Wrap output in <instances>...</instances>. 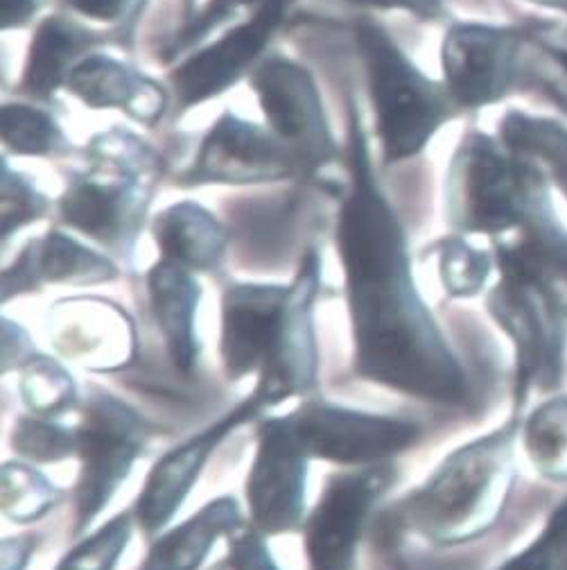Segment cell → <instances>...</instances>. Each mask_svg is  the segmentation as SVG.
I'll return each instance as SVG.
<instances>
[{
    "label": "cell",
    "instance_id": "6da1fadb",
    "mask_svg": "<svg viewBox=\"0 0 567 570\" xmlns=\"http://www.w3.org/2000/svg\"><path fill=\"white\" fill-rule=\"evenodd\" d=\"M350 193L341 204L337 247L356 326L358 367L382 385L439 403L466 401V376L418 299L405 234L374 179L360 109L350 105Z\"/></svg>",
    "mask_w": 567,
    "mask_h": 570
},
{
    "label": "cell",
    "instance_id": "7a4b0ae2",
    "mask_svg": "<svg viewBox=\"0 0 567 570\" xmlns=\"http://www.w3.org/2000/svg\"><path fill=\"white\" fill-rule=\"evenodd\" d=\"M516 423L450 455L437 475L409 498L407 517L437 543L455 546L484 534L511 493Z\"/></svg>",
    "mask_w": 567,
    "mask_h": 570
},
{
    "label": "cell",
    "instance_id": "3957f363",
    "mask_svg": "<svg viewBox=\"0 0 567 570\" xmlns=\"http://www.w3.org/2000/svg\"><path fill=\"white\" fill-rule=\"evenodd\" d=\"M498 261L503 281L488 297V311L516 344V390L523 403L529 390L551 392L563 381L567 299L520 240L503 245Z\"/></svg>",
    "mask_w": 567,
    "mask_h": 570
},
{
    "label": "cell",
    "instance_id": "277c9868",
    "mask_svg": "<svg viewBox=\"0 0 567 570\" xmlns=\"http://www.w3.org/2000/svg\"><path fill=\"white\" fill-rule=\"evenodd\" d=\"M356 43L367 68L385 166L416 157L457 107L446 87L422 76L391 35L360 19Z\"/></svg>",
    "mask_w": 567,
    "mask_h": 570
},
{
    "label": "cell",
    "instance_id": "5b68a950",
    "mask_svg": "<svg viewBox=\"0 0 567 570\" xmlns=\"http://www.w3.org/2000/svg\"><path fill=\"white\" fill-rule=\"evenodd\" d=\"M547 206L540 175L481 134L464 140L448 177V216L457 229L495 236L529 225Z\"/></svg>",
    "mask_w": 567,
    "mask_h": 570
},
{
    "label": "cell",
    "instance_id": "8992f818",
    "mask_svg": "<svg viewBox=\"0 0 567 570\" xmlns=\"http://www.w3.org/2000/svg\"><path fill=\"white\" fill-rule=\"evenodd\" d=\"M249 82L269 129L286 142L299 168L315 170L337 157L321 94L304 66L271 55L258 61Z\"/></svg>",
    "mask_w": 567,
    "mask_h": 570
},
{
    "label": "cell",
    "instance_id": "52a82bcc",
    "mask_svg": "<svg viewBox=\"0 0 567 570\" xmlns=\"http://www.w3.org/2000/svg\"><path fill=\"white\" fill-rule=\"evenodd\" d=\"M292 6L295 0H262L249 21L177 66L170 73L177 109L188 111L236 87L260 59Z\"/></svg>",
    "mask_w": 567,
    "mask_h": 570
},
{
    "label": "cell",
    "instance_id": "ba28073f",
    "mask_svg": "<svg viewBox=\"0 0 567 570\" xmlns=\"http://www.w3.org/2000/svg\"><path fill=\"white\" fill-rule=\"evenodd\" d=\"M146 440V423L116 399L89 403L78 433L82 478L78 489V530L93 521L116 487L127 478L136 453Z\"/></svg>",
    "mask_w": 567,
    "mask_h": 570
},
{
    "label": "cell",
    "instance_id": "9c48e42d",
    "mask_svg": "<svg viewBox=\"0 0 567 570\" xmlns=\"http://www.w3.org/2000/svg\"><path fill=\"white\" fill-rule=\"evenodd\" d=\"M301 170L295 155L273 131L225 111L199 146V155L181 181L201 184H269Z\"/></svg>",
    "mask_w": 567,
    "mask_h": 570
},
{
    "label": "cell",
    "instance_id": "30bf717a",
    "mask_svg": "<svg viewBox=\"0 0 567 570\" xmlns=\"http://www.w3.org/2000/svg\"><path fill=\"white\" fill-rule=\"evenodd\" d=\"M306 458L292 416L271 419L262 425L247 482L251 517L262 532L278 534L299 528L306 505Z\"/></svg>",
    "mask_w": 567,
    "mask_h": 570
},
{
    "label": "cell",
    "instance_id": "8fae6325",
    "mask_svg": "<svg viewBox=\"0 0 567 570\" xmlns=\"http://www.w3.org/2000/svg\"><path fill=\"white\" fill-rule=\"evenodd\" d=\"M520 39L511 30L457 23L446 32L441 63L457 107L477 109L507 96L516 80Z\"/></svg>",
    "mask_w": 567,
    "mask_h": 570
},
{
    "label": "cell",
    "instance_id": "7c38bea8",
    "mask_svg": "<svg viewBox=\"0 0 567 570\" xmlns=\"http://www.w3.org/2000/svg\"><path fill=\"white\" fill-rule=\"evenodd\" d=\"M292 423L308 455L332 462H374L407 449L418 428L407 421L385 419L332 407L326 403H308Z\"/></svg>",
    "mask_w": 567,
    "mask_h": 570
},
{
    "label": "cell",
    "instance_id": "4fadbf2b",
    "mask_svg": "<svg viewBox=\"0 0 567 570\" xmlns=\"http://www.w3.org/2000/svg\"><path fill=\"white\" fill-rule=\"evenodd\" d=\"M389 480V469H371L337 475L328 482L308 523L306 541L312 570H350L369 510Z\"/></svg>",
    "mask_w": 567,
    "mask_h": 570
},
{
    "label": "cell",
    "instance_id": "5bb4252c",
    "mask_svg": "<svg viewBox=\"0 0 567 570\" xmlns=\"http://www.w3.org/2000/svg\"><path fill=\"white\" fill-rule=\"evenodd\" d=\"M317 256L310 254L292 283L280 333L267 363L262 365L260 385L253 399L278 403L308 390L315 381V337H312V299L317 293Z\"/></svg>",
    "mask_w": 567,
    "mask_h": 570
},
{
    "label": "cell",
    "instance_id": "9a60e30c",
    "mask_svg": "<svg viewBox=\"0 0 567 570\" xmlns=\"http://www.w3.org/2000/svg\"><path fill=\"white\" fill-rule=\"evenodd\" d=\"M150 193L136 175L118 181L80 177L66 188L59 199L66 225L105 245L133 240L143 223Z\"/></svg>",
    "mask_w": 567,
    "mask_h": 570
},
{
    "label": "cell",
    "instance_id": "2e32d148",
    "mask_svg": "<svg viewBox=\"0 0 567 570\" xmlns=\"http://www.w3.org/2000/svg\"><path fill=\"white\" fill-rule=\"evenodd\" d=\"M290 291L236 285L225 297L222 355L233 379L262 367L276 346Z\"/></svg>",
    "mask_w": 567,
    "mask_h": 570
},
{
    "label": "cell",
    "instance_id": "e0dca14e",
    "mask_svg": "<svg viewBox=\"0 0 567 570\" xmlns=\"http://www.w3.org/2000/svg\"><path fill=\"white\" fill-rule=\"evenodd\" d=\"M260 403L251 399L242 407H238L231 416L220 421L218 425H212L210 431L203 435L186 442L177 451L168 453L150 473L148 484L143 489V495L138 498V523L143 525L148 534L161 530L177 508L183 503V498L188 495L192 482L197 480L203 462L208 455L216 451V446L229 435L236 425H240L245 419L253 416Z\"/></svg>",
    "mask_w": 567,
    "mask_h": 570
},
{
    "label": "cell",
    "instance_id": "ac0fdd59",
    "mask_svg": "<svg viewBox=\"0 0 567 570\" xmlns=\"http://www.w3.org/2000/svg\"><path fill=\"white\" fill-rule=\"evenodd\" d=\"M66 89L91 109H120L148 127L168 107V94L155 80L109 55H84L70 70Z\"/></svg>",
    "mask_w": 567,
    "mask_h": 570
},
{
    "label": "cell",
    "instance_id": "d6986e66",
    "mask_svg": "<svg viewBox=\"0 0 567 570\" xmlns=\"http://www.w3.org/2000/svg\"><path fill=\"white\" fill-rule=\"evenodd\" d=\"M116 276L109 258L91 252L76 238L50 232L46 238L30 243L12 269L6 272V299L12 293L34 291L41 281L50 283H102Z\"/></svg>",
    "mask_w": 567,
    "mask_h": 570
},
{
    "label": "cell",
    "instance_id": "ffe728a7",
    "mask_svg": "<svg viewBox=\"0 0 567 570\" xmlns=\"http://www.w3.org/2000/svg\"><path fill=\"white\" fill-rule=\"evenodd\" d=\"M57 344L63 353L84 363L120 367L133 351V333L125 313L100 302L66 304V322L57 328Z\"/></svg>",
    "mask_w": 567,
    "mask_h": 570
},
{
    "label": "cell",
    "instance_id": "44dd1931",
    "mask_svg": "<svg viewBox=\"0 0 567 570\" xmlns=\"http://www.w3.org/2000/svg\"><path fill=\"white\" fill-rule=\"evenodd\" d=\"M96 43L98 39L76 21L63 17L43 19L28 50L21 91L34 100H50L57 89L66 87L70 70Z\"/></svg>",
    "mask_w": 567,
    "mask_h": 570
},
{
    "label": "cell",
    "instance_id": "7402d4cb",
    "mask_svg": "<svg viewBox=\"0 0 567 570\" xmlns=\"http://www.w3.org/2000/svg\"><path fill=\"white\" fill-rule=\"evenodd\" d=\"M150 297L175 365L181 372H190L197 355L195 308L199 285L188 274V267L163 258L150 272Z\"/></svg>",
    "mask_w": 567,
    "mask_h": 570
},
{
    "label": "cell",
    "instance_id": "603a6c76",
    "mask_svg": "<svg viewBox=\"0 0 567 570\" xmlns=\"http://www.w3.org/2000/svg\"><path fill=\"white\" fill-rule=\"evenodd\" d=\"M155 238L168 261L183 267L208 269L222 258L225 227L195 202H179L155 220Z\"/></svg>",
    "mask_w": 567,
    "mask_h": 570
},
{
    "label": "cell",
    "instance_id": "cb8c5ba5",
    "mask_svg": "<svg viewBox=\"0 0 567 570\" xmlns=\"http://www.w3.org/2000/svg\"><path fill=\"white\" fill-rule=\"evenodd\" d=\"M240 523L238 505L231 498L206 505L197 517L166 534L150 552L143 570H195L210 546Z\"/></svg>",
    "mask_w": 567,
    "mask_h": 570
},
{
    "label": "cell",
    "instance_id": "d4e9b609",
    "mask_svg": "<svg viewBox=\"0 0 567 570\" xmlns=\"http://www.w3.org/2000/svg\"><path fill=\"white\" fill-rule=\"evenodd\" d=\"M525 451L536 471L554 482H567V399L545 401L523 428Z\"/></svg>",
    "mask_w": 567,
    "mask_h": 570
},
{
    "label": "cell",
    "instance_id": "484cf974",
    "mask_svg": "<svg viewBox=\"0 0 567 570\" xmlns=\"http://www.w3.org/2000/svg\"><path fill=\"white\" fill-rule=\"evenodd\" d=\"M503 140L511 153L534 155L545 161L567 195V131L563 127L514 111L503 122Z\"/></svg>",
    "mask_w": 567,
    "mask_h": 570
},
{
    "label": "cell",
    "instance_id": "4316f807",
    "mask_svg": "<svg viewBox=\"0 0 567 570\" xmlns=\"http://www.w3.org/2000/svg\"><path fill=\"white\" fill-rule=\"evenodd\" d=\"M3 142L21 157H61L70 153V142L57 120L30 105L3 107Z\"/></svg>",
    "mask_w": 567,
    "mask_h": 570
},
{
    "label": "cell",
    "instance_id": "83f0119b",
    "mask_svg": "<svg viewBox=\"0 0 567 570\" xmlns=\"http://www.w3.org/2000/svg\"><path fill=\"white\" fill-rule=\"evenodd\" d=\"M57 501L52 484L37 471L8 464L3 469V508L17 523H30L41 519Z\"/></svg>",
    "mask_w": 567,
    "mask_h": 570
},
{
    "label": "cell",
    "instance_id": "f1b7e54d",
    "mask_svg": "<svg viewBox=\"0 0 567 570\" xmlns=\"http://www.w3.org/2000/svg\"><path fill=\"white\" fill-rule=\"evenodd\" d=\"M21 394L37 414H59L76 401V387L66 370L48 358L32 361L21 379Z\"/></svg>",
    "mask_w": 567,
    "mask_h": 570
},
{
    "label": "cell",
    "instance_id": "f546056e",
    "mask_svg": "<svg viewBox=\"0 0 567 570\" xmlns=\"http://www.w3.org/2000/svg\"><path fill=\"white\" fill-rule=\"evenodd\" d=\"M441 278L452 297L477 295L490 272V261L484 252L470 247L461 238H446L439 243Z\"/></svg>",
    "mask_w": 567,
    "mask_h": 570
},
{
    "label": "cell",
    "instance_id": "4dcf8cb0",
    "mask_svg": "<svg viewBox=\"0 0 567 570\" xmlns=\"http://www.w3.org/2000/svg\"><path fill=\"white\" fill-rule=\"evenodd\" d=\"M500 570H567V501L551 512L543 534Z\"/></svg>",
    "mask_w": 567,
    "mask_h": 570
},
{
    "label": "cell",
    "instance_id": "1f68e13d",
    "mask_svg": "<svg viewBox=\"0 0 567 570\" xmlns=\"http://www.w3.org/2000/svg\"><path fill=\"white\" fill-rule=\"evenodd\" d=\"M12 446L30 460L57 462L78 451V435L41 419H23L12 435Z\"/></svg>",
    "mask_w": 567,
    "mask_h": 570
},
{
    "label": "cell",
    "instance_id": "d6a6232c",
    "mask_svg": "<svg viewBox=\"0 0 567 570\" xmlns=\"http://www.w3.org/2000/svg\"><path fill=\"white\" fill-rule=\"evenodd\" d=\"M129 541V519L118 517L70 552L57 570H113Z\"/></svg>",
    "mask_w": 567,
    "mask_h": 570
},
{
    "label": "cell",
    "instance_id": "836d02e7",
    "mask_svg": "<svg viewBox=\"0 0 567 570\" xmlns=\"http://www.w3.org/2000/svg\"><path fill=\"white\" fill-rule=\"evenodd\" d=\"M523 243L554 281L567 283V232L554 225L549 206L523 227Z\"/></svg>",
    "mask_w": 567,
    "mask_h": 570
},
{
    "label": "cell",
    "instance_id": "e575fe53",
    "mask_svg": "<svg viewBox=\"0 0 567 570\" xmlns=\"http://www.w3.org/2000/svg\"><path fill=\"white\" fill-rule=\"evenodd\" d=\"M46 210V199L19 173L3 166V238L19 227L34 223Z\"/></svg>",
    "mask_w": 567,
    "mask_h": 570
},
{
    "label": "cell",
    "instance_id": "d590c367",
    "mask_svg": "<svg viewBox=\"0 0 567 570\" xmlns=\"http://www.w3.org/2000/svg\"><path fill=\"white\" fill-rule=\"evenodd\" d=\"M260 3L262 0H210L206 10L199 17H192L190 23L181 30V35L172 41L170 57H175L183 48L201 41V37H206L212 28H218L222 21L233 17L240 8H258Z\"/></svg>",
    "mask_w": 567,
    "mask_h": 570
},
{
    "label": "cell",
    "instance_id": "8d00e7d4",
    "mask_svg": "<svg viewBox=\"0 0 567 570\" xmlns=\"http://www.w3.org/2000/svg\"><path fill=\"white\" fill-rule=\"evenodd\" d=\"M63 3L82 17L102 23H125L140 12L146 0H63Z\"/></svg>",
    "mask_w": 567,
    "mask_h": 570
},
{
    "label": "cell",
    "instance_id": "74e56055",
    "mask_svg": "<svg viewBox=\"0 0 567 570\" xmlns=\"http://www.w3.org/2000/svg\"><path fill=\"white\" fill-rule=\"evenodd\" d=\"M231 568L233 570H276L267 548L253 532H247L233 541Z\"/></svg>",
    "mask_w": 567,
    "mask_h": 570
},
{
    "label": "cell",
    "instance_id": "f35d334b",
    "mask_svg": "<svg viewBox=\"0 0 567 570\" xmlns=\"http://www.w3.org/2000/svg\"><path fill=\"white\" fill-rule=\"evenodd\" d=\"M348 3L376 8V10H405L418 19H437L441 17L444 0H348Z\"/></svg>",
    "mask_w": 567,
    "mask_h": 570
},
{
    "label": "cell",
    "instance_id": "ab89813d",
    "mask_svg": "<svg viewBox=\"0 0 567 570\" xmlns=\"http://www.w3.org/2000/svg\"><path fill=\"white\" fill-rule=\"evenodd\" d=\"M39 10V0H3V30L23 28Z\"/></svg>",
    "mask_w": 567,
    "mask_h": 570
},
{
    "label": "cell",
    "instance_id": "60d3db41",
    "mask_svg": "<svg viewBox=\"0 0 567 570\" xmlns=\"http://www.w3.org/2000/svg\"><path fill=\"white\" fill-rule=\"evenodd\" d=\"M32 552V541L28 537L6 541L3 546V570H21Z\"/></svg>",
    "mask_w": 567,
    "mask_h": 570
},
{
    "label": "cell",
    "instance_id": "b9f144b4",
    "mask_svg": "<svg viewBox=\"0 0 567 570\" xmlns=\"http://www.w3.org/2000/svg\"><path fill=\"white\" fill-rule=\"evenodd\" d=\"M536 3H543V6H560V3H565V0H536Z\"/></svg>",
    "mask_w": 567,
    "mask_h": 570
},
{
    "label": "cell",
    "instance_id": "7bdbcfd3",
    "mask_svg": "<svg viewBox=\"0 0 567 570\" xmlns=\"http://www.w3.org/2000/svg\"><path fill=\"white\" fill-rule=\"evenodd\" d=\"M183 6H186V10H188V14L192 12V6H195V0H183Z\"/></svg>",
    "mask_w": 567,
    "mask_h": 570
}]
</instances>
